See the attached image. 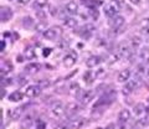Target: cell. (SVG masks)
<instances>
[{"label":"cell","mask_w":149,"mask_h":129,"mask_svg":"<svg viewBox=\"0 0 149 129\" xmlns=\"http://www.w3.org/2000/svg\"><path fill=\"white\" fill-rule=\"evenodd\" d=\"M35 56H36V51H35L34 46H27L24 50V57L26 60H32V58H35Z\"/></svg>","instance_id":"ac0fdd59"},{"label":"cell","mask_w":149,"mask_h":129,"mask_svg":"<svg viewBox=\"0 0 149 129\" xmlns=\"http://www.w3.org/2000/svg\"><path fill=\"white\" fill-rule=\"evenodd\" d=\"M62 35V29L60 26H52V27H49L47 30H46L42 36L46 39V40H51V41H54V40H57L60 36Z\"/></svg>","instance_id":"3957f363"},{"label":"cell","mask_w":149,"mask_h":129,"mask_svg":"<svg viewBox=\"0 0 149 129\" xmlns=\"http://www.w3.org/2000/svg\"><path fill=\"white\" fill-rule=\"evenodd\" d=\"M111 26H112V29H114L116 31H122V29L124 27V17L123 16H120V15H117V16H114L113 19H112L111 21Z\"/></svg>","instance_id":"8fae6325"},{"label":"cell","mask_w":149,"mask_h":129,"mask_svg":"<svg viewBox=\"0 0 149 129\" xmlns=\"http://www.w3.org/2000/svg\"><path fill=\"white\" fill-rule=\"evenodd\" d=\"M36 17H37V19H40L41 21H46V12L44 10H37Z\"/></svg>","instance_id":"8d00e7d4"},{"label":"cell","mask_w":149,"mask_h":129,"mask_svg":"<svg viewBox=\"0 0 149 129\" xmlns=\"http://www.w3.org/2000/svg\"><path fill=\"white\" fill-rule=\"evenodd\" d=\"M139 57H141L142 62L144 64H148L149 63V47H143L139 52Z\"/></svg>","instance_id":"d6986e66"},{"label":"cell","mask_w":149,"mask_h":129,"mask_svg":"<svg viewBox=\"0 0 149 129\" xmlns=\"http://www.w3.org/2000/svg\"><path fill=\"white\" fill-rule=\"evenodd\" d=\"M100 129H101V128H100Z\"/></svg>","instance_id":"6f0895ef"},{"label":"cell","mask_w":149,"mask_h":129,"mask_svg":"<svg viewBox=\"0 0 149 129\" xmlns=\"http://www.w3.org/2000/svg\"><path fill=\"white\" fill-rule=\"evenodd\" d=\"M90 14H91V16H92L95 20L98 19V15H100V14H98V11H97V9H90Z\"/></svg>","instance_id":"74e56055"},{"label":"cell","mask_w":149,"mask_h":129,"mask_svg":"<svg viewBox=\"0 0 149 129\" xmlns=\"http://www.w3.org/2000/svg\"><path fill=\"white\" fill-rule=\"evenodd\" d=\"M130 3L133 4V5H139V4H141V0H129Z\"/></svg>","instance_id":"7dc6e473"},{"label":"cell","mask_w":149,"mask_h":129,"mask_svg":"<svg viewBox=\"0 0 149 129\" xmlns=\"http://www.w3.org/2000/svg\"><path fill=\"white\" fill-rule=\"evenodd\" d=\"M146 75V64H138L136 70V78H141Z\"/></svg>","instance_id":"1f68e13d"},{"label":"cell","mask_w":149,"mask_h":129,"mask_svg":"<svg viewBox=\"0 0 149 129\" xmlns=\"http://www.w3.org/2000/svg\"><path fill=\"white\" fill-rule=\"evenodd\" d=\"M65 113H66V107H63L60 101H56L49 109V118L51 121H60L65 116Z\"/></svg>","instance_id":"6da1fadb"},{"label":"cell","mask_w":149,"mask_h":129,"mask_svg":"<svg viewBox=\"0 0 149 129\" xmlns=\"http://www.w3.org/2000/svg\"><path fill=\"white\" fill-rule=\"evenodd\" d=\"M141 34L144 35V36H149V25H147V26H142Z\"/></svg>","instance_id":"f35d334b"},{"label":"cell","mask_w":149,"mask_h":129,"mask_svg":"<svg viewBox=\"0 0 149 129\" xmlns=\"http://www.w3.org/2000/svg\"><path fill=\"white\" fill-rule=\"evenodd\" d=\"M66 11L71 15H74L77 11H78V5L74 1H70L66 4Z\"/></svg>","instance_id":"d4e9b609"},{"label":"cell","mask_w":149,"mask_h":129,"mask_svg":"<svg viewBox=\"0 0 149 129\" xmlns=\"http://www.w3.org/2000/svg\"><path fill=\"white\" fill-rule=\"evenodd\" d=\"M26 82H27L26 78H24L22 76H19V85H20V86H24Z\"/></svg>","instance_id":"b9f144b4"},{"label":"cell","mask_w":149,"mask_h":129,"mask_svg":"<svg viewBox=\"0 0 149 129\" xmlns=\"http://www.w3.org/2000/svg\"><path fill=\"white\" fill-rule=\"evenodd\" d=\"M141 44H142V39L139 37V36H133V37L130 39V41H129V47L136 51Z\"/></svg>","instance_id":"603a6c76"},{"label":"cell","mask_w":149,"mask_h":129,"mask_svg":"<svg viewBox=\"0 0 149 129\" xmlns=\"http://www.w3.org/2000/svg\"><path fill=\"white\" fill-rule=\"evenodd\" d=\"M50 11H51V14H52V16L57 15V8H56V6L51 5V6H50Z\"/></svg>","instance_id":"7bdbcfd3"},{"label":"cell","mask_w":149,"mask_h":129,"mask_svg":"<svg viewBox=\"0 0 149 129\" xmlns=\"http://www.w3.org/2000/svg\"><path fill=\"white\" fill-rule=\"evenodd\" d=\"M96 78V73L93 71H87L85 75H83V80H85V82H87V83H92L93 81H95Z\"/></svg>","instance_id":"4dcf8cb0"},{"label":"cell","mask_w":149,"mask_h":129,"mask_svg":"<svg viewBox=\"0 0 149 129\" xmlns=\"http://www.w3.org/2000/svg\"><path fill=\"white\" fill-rule=\"evenodd\" d=\"M13 17V11L9 6H1L0 8V19L1 22H6Z\"/></svg>","instance_id":"7c38bea8"},{"label":"cell","mask_w":149,"mask_h":129,"mask_svg":"<svg viewBox=\"0 0 149 129\" xmlns=\"http://www.w3.org/2000/svg\"><path fill=\"white\" fill-rule=\"evenodd\" d=\"M36 122V113L34 112H30V113H26L24 118L21 121V129H29L30 127H32Z\"/></svg>","instance_id":"5b68a950"},{"label":"cell","mask_w":149,"mask_h":129,"mask_svg":"<svg viewBox=\"0 0 149 129\" xmlns=\"http://www.w3.org/2000/svg\"><path fill=\"white\" fill-rule=\"evenodd\" d=\"M95 96H96V91H87V92H85V94H83L82 99H81V103L82 104L90 103L91 101L95 98Z\"/></svg>","instance_id":"e0dca14e"},{"label":"cell","mask_w":149,"mask_h":129,"mask_svg":"<svg viewBox=\"0 0 149 129\" xmlns=\"http://www.w3.org/2000/svg\"><path fill=\"white\" fill-rule=\"evenodd\" d=\"M65 25L67 27H76L77 20L74 19V17H66V19H65Z\"/></svg>","instance_id":"836d02e7"},{"label":"cell","mask_w":149,"mask_h":129,"mask_svg":"<svg viewBox=\"0 0 149 129\" xmlns=\"http://www.w3.org/2000/svg\"><path fill=\"white\" fill-rule=\"evenodd\" d=\"M106 129H116V126H114L113 123H111V124H108V126H107Z\"/></svg>","instance_id":"c3c4849f"},{"label":"cell","mask_w":149,"mask_h":129,"mask_svg":"<svg viewBox=\"0 0 149 129\" xmlns=\"http://www.w3.org/2000/svg\"><path fill=\"white\" fill-rule=\"evenodd\" d=\"M80 91H81V87L77 82H72V83L68 86V89H67L68 94H71V96H76Z\"/></svg>","instance_id":"7402d4cb"},{"label":"cell","mask_w":149,"mask_h":129,"mask_svg":"<svg viewBox=\"0 0 149 129\" xmlns=\"http://www.w3.org/2000/svg\"><path fill=\"white\" fill-rule=\"evenodd\" d=\"M34 25H35V22L31 16L22 17V26H24V29H31V27H34Z\"/></svg>","instance_id":"4316f807"},{"label":"cell","mask_w":149,"mask_h":129,"mask_svg":"<svg viewBox=\"0 0 149 129\" xmlns=\"http://www.w3.org/2000/svg\"><path fill=\"white\" fill-rule=\"evenodd\" d=\"M78 110H80V105H78L77 103L71 102V103H68V104L66 105V114L68 116V118L73 117L74 114L78 112Z\"/></svg>","instance_id":"5bb4252c"},{"label":"cell","mask_w":149,"mask_h":129,"mask_svg":"<svg viewBox=\"0 0 149 129\" xmlns=\"http://www.w3.org/2000/svg\"><path fill=\"white\" fill-rule=\"evenodd\" d=\"M54 129H70V126H68V123L67 124H58V126H56Z\"/></svg>","instance_id":"60d3db41"},{"label":"cell","mask_w":149,"mask_h":129,"mask_svg":"<svg viewBox=\"0 0 149 129\" xmlns=\"http://www.w3.org/2000/svg\"><path fill=\"white\" fill-rule=\"evenodd\" d=\"M14 36H13V40H17L19 39V34H17V32H15V34H13Z\"/></svg>","instance_id":"f907efd6"},{"label":"cell","mask_w":149,"mask_h":129,"mask_svg":"<svg viewBox=\"0 0 149 129\" xmlns=\"http://www.w3.org/2000/svg\"><path fill=\"white\" fill-rule=\"evenodd\" d=\"M130 77V70H128V68H125V70H123L122 72L118 75V82H120V83H124V82H127L129 80Z\"/></svg>","instance_id":"44dd1931"},{"label":"cell","mask_w":149,"mask_h":129,"mask_svg":"<svg viewBox=\"0 0 149 129\" xmlns=\"http://www.w3.org/2000/svg\"><path fill=\"white\" fill-rule=\"evenodd\" d=\"M130 119V112L128 109H122L118 114V123L119 124H125Z\"/></svg>","instance_id":"9a60e30c"},{"label":"cell","mask_w":149,"mask_h":129,"mask_svg":"<svg viewBox=\"0 0 149 129\" xmlns=\"http://www.w3.org/2000/svg\"><path fill=\"white\" fill-rule=\"evenodd\" d=\"M41 91H42V88L39 85H32L26 88L25 96L29 97V98H35V97H39L41 94Z\"/></svg>","instance_id":"ba28073f"},{"label":"cell","mask_w":149,"mask_h":129,"mask_svg":"<svg viewBox=\"0 0 149 129\" xmlns=\"http://www.w3.org/2000/svg\"><path fill=\"white\" fill-rule=\"evenodd\" d=\"M86 123H87V119L77 117V116H73V117L70 118L68 126H70V129H78V128H81V127L85 126Z\"/></svg>","instance_id":"8992f818"},{"label":"cell","mask_w":149,"mask_h":129,"mask_svg":"<svg viewBox=\"0 0 149 129\" xmlns=\"http://www.w3.org/2000/svg\"><path fill=\"white\" fill-rule=\"evenodd\" d=\"M113 1H114L116 5H118V6H119V9H120V8H123V6L125 5V1H124V0H113Z\"/></svg>","instance_id":"ab89813d"},{"label":"cell","mask_w":149,"mask_h":129,"mask_svg":"<svg viewBox=\"0 0 149 129\" xmlns=\"http://www.w3.org/2000/svg\"><path fill=\"white\" fill-rule=\"evenodd\" d=\"M51 51H52V50H51V49H44V51H42V53H44V57H47V56H50Z\"/></svg>","instance_id":"ee69618b"},{"label":"cell","mask_w":149,"mask_h":129,"mask_svg":"<svg viewBox=\"0 0 149 129\" xmlns=\"http://www.w3.org/2000/svg\"><path fill=\"white\" fill-rule=\"evenodd\" d=\"M116 97H117V92H116V89H111L108 92H103L102 96L100 97V99L93 104V108L107 107V105H109L113 101H116Z\"/></svg>","instance_id":"7a4b0ae2"},{"label":"cell","mask_w":149,"mask_h":129,"mask_svg":"<svg viewBox=\"0 0 149 129\" xmlns=\"http://www.w3.org/2000/svg\"><path fill=\"white\" fill-rule=\"evenodd\" d=\"M0 50H1V52H4V50H5V47H6V44H5V41H1V42H0Z\"/></svg>","instance_id":"bcb514c9"},{"label":"cell","mask_w":149,"mask_h":129,"mask_svg":"<svg viewBox=\"0 0 149 129\" xmlns=\"http://www.w3.org/2000/svg\"><path fill=\"white\" fill-rule=\"evenodd\" d=\"M31 104H32V103H26V104H24V105H20V107H16V108H14L13 110H10V113H11L10 117H11L13 121H17V119L20 118L22 114H24L25 109L29 108Z\"/></svg>","instance_id":"52a82bcc"},{"label":"cell","mask_w":149,"mask_h":129,"mask_svg":"<svg viewBox=\"0 0 149 129\" xmlns=\"http://www.w3.org/2000/svg\"><path fill=\"white\" fill-rule=\"evenodd\" d=\"M47 4H49V0H35L32 8H36V9H39V10H41V9L45 8Z\"/></svg>","instance_id":"d6a6232c"},{"label":"cell","mask_w":149,"mask_h":129,"mask_svg":"<svg viewBox=\"0 0 149 129\" xmlns=\"http://www.w3.org/2000/svg\"><path fill=\"white\" fill-rule=\"evenodd\" d=\"M10 1H13V0H10Z\"/></svg>","instance_id":"11a10c76"},{"label":"cell","mask_w":149,"mask_h":129,"mask_svg":"<svg viewBox=\"0 0 149 129\" xmlns=\"http://www.w3.org/2000/svg\"><path fill=\"white\" fill-rule=\"evenodd\" d=\"M6 94V92L4 91V87H1V98H4V96Z\"/></svg>","instance_id":"816d5d0a"},{"label":"cell","mask_w":149,"mask_h":129,"mask_svg":"<svg viewBox=\"0 0 149 129\" xmlns=\"http://www.w3.org/2000/svg\"><path fill=\"white\" fill-rule=\"evenodd\" d=\"M41 70V64L40 63H29L27 66L24 68V71L27 73V75H36L37 72H39Z\"/></svg>","instance_id":"4fadbf2b"},{"label":"cell","mask_w":149,"mask_h":129,"mask_svg":"<svg viewBox=\"0 0 149 129\" xmlns=\"http://www.w3.org/2000/svg\"><path fill=\"white\" fill-rule=\"evenodd\" d=\"M100 61H101V57L97 56V55H93V56H91V57L86 61V64H87V67L92 68V67H96L97 64L100 63Z\"/></svg>","instance_id":"ffe728a7"},{"label":"cell","mask_w":149,"mask_h":129,"mask_svg":"<svg viewBox=\"0 0 149 129\" xmlns=\"http://www.w3.org/2000/svg\"><path fill=\"white\" fill-rule=\"evenodd\" d=\"M46 30H47V22H46V21H40L39 24L35 25V31H36V32L44 34Z\"/></svg>","instance_id":"f546056e"},{"label":"cell","mask_w":149,"mask_h":129,"mask_svg":"<svg viewBox=\"0 0 149 129\" xmlns=\"http://www.w3.org/2000/svg\"><path fill=\"white\" fill-rule=\"evenodd\" d=\"M3 35H4V37H9V36H10V32L5 31V32H3Z\"/></svg>","instance_id":"681fc988"},{"label":"cell","mask_w":149,"mask_h":129,"mask_svg":"<svg viewBox=\"0 0 149 129\" xmlns=\"http://www.w3.org/2000/svg\"><path fill=\"white\" fill-rule=\"evenodd\" d=\"M148 76H149V71H148Z\"/></svg>","instance_id":"db71d44e"},{"label":"cell","mask_w":149,"mask_h":129,"mask_svg":"<svg viewBox=\"0 0 149 129\" xmlns=\"http://www.w3.org/2000/svg\"><path fill=\"white\" fill-rule=\"evenodd\" d=\"M91 35H92V32H91V31H88L86 26H85V27H82V30L80 31V36H81L82 39L88 40V39L91 37Z\"/></svg>","instance_id":"e575fe53"},{"label":"cell","mask_w":149,"mask_h":129,"mask_svg":"<svg viewBox=\"0 0 149 129\" xmlns=\"http://www.w3.org/2000/svg\"><path fill=\"white\" fill-rule=\"evenodd\" d=\"M22 98H24V94L19 91H15L11 94H9V101H11V102H20Z\"/></svg>","instance_id":"83f0119b"},{"label":"cell","mask_w":149,"mask_h":129,"mask_svg":"<svg viewBox=\"0 0 149 129\" xmlns=\"http://www.w3.org/2000/svg\"><path fill=\"white\" fill-rule=\"evenodd\" d=\"M148 101H149V98H148Z\"/></svg>","instance_id":"9f6ffc18"},{"label":"cell","mask_w":149,"mask_h":129,"mask_svg":"<svg viewBox=\"0 0 149 129\" xmlns=\"http://www.w3.org/2000/svg\"><path fill=\"white\" fill-rule=\"evenodd\" d=\"M13 71V64L10 61H5V62H3L1 64V78L4 77V75H6V73L9 72H11Z\"/></svg>","instance_id":"484cf974"},{"label":"cell","mask_w":149,"mask_h":129,"mask_svg":"<svg viewBox=\"0 0 149 129\" xmlns=\"http://www.w3.org/2000/svg\"><path fill=\"white\" fill-rule=\"evenodd\" d=\"M31 0H17L19 4H21V5H26V4H29Z\"/></svg>","instance_id":"f6af8a7d"},{"label":"cell","mask_w":149,"mask_h":129,"mask_svg":"<svg viewBox=\"0 0 149 129\" xmlns=\"http://www.w3.org/2000/svg\"><path fill=\"white\" fill-rule=\"evenodd\" d=\"M148 124H149V114H148V116H146L144 118L139 119V121L136 123V126H134V129H141V128H144V127H147Z\"/></svg>","instance_id":"f1b7e54d"},{"label":"cell","mask_w":149,"mask_h":129,"mask_svg":"<svg viewBox=\"0 0 149 129\" xmlns=\"http://www.w3.org/2000/svg\"><path fill=\"white\" fill-rule=\"evenodd\" d=\"M146 108H147V105H144V103H137L136 105H134V108H133L134 116H142V114H144Z\"/></svg>","instance_id":"cb8c5ba5"},{"label":"cell","mask_w":149,"mask_h":129,"mask_svg":"<svg viewBox=\"0 0 149 129\" xmlns=\"http://www.w3.org/2000/svg\"><path fill=\"white\" fill-rule=\"evenodd\" d=\"M76 61H77V53L74 51H70L66 56L63 57V66L70 68L76 63Z\"/></svg>","instance_id":"30bf717a"},{"label":"cell","mask_w":149,"mask_h":129,"mask_svg":"<svg viewBox=\"0 0 149 129\" xmlns=\"http://www.w3.org/2000/svg\"><path fill=\"white\" fill-rule=\"evenodd\" d=\"M146 113L149 114V105H147V108H146Z\"/></svg>","instance_id":"f5cc1de1"},{"label":"cell","mask_w":149,"mask_h":129,"mask_svg":"<svg viewBox=\"0 0 149 129\" xmlns=\"http://www.w3.org/2000/svg\"><path fill=\"white\" fill-rule=\"evenodd\" d=\"M138 87H141V80H139V78H134V80L128 81L127 83L124 85L122 92H123L124 96H128V94L132 93L133 91H136Z\"/></svg>","instance_id":"277c9868"},{"label":"cell","mask_w":149,"mask_h":129,"mask_svg":"<svg viewBox=\"0 0 149 129\" xmlns=\"http://www.w3.org/2000/svg\"><path fill=\"white\" fill-rule=\"evenodd\" d=\"M34 129H46V123L42 122L41 119H36L34 124Z\"/></svg>","instance_id":"d590c367"},{"label":"cell","mask_w":149,"mask_h":129,"mask_svg":"<svg viewBox=\"0 0 149 129\" xmlns=\"http://www.w3.org/2000/svg\"><path fill=\"white\" fill-rule=\"evenodd\" d=\"M118 11H119V6L118 5H114V4H107L103 8V12L106 16L108 17H114L118 15Z\"/></svg>","instance_id":"9c48e42d"},{"label":"cell","mask_w":149,"mask_h":129,"mask_svg":"<svg viewBox=\"0 0 149 129\" xmlns=\"http://www.w3.org/2000/svg\"><path fill=\"white\" fill-rule=\"evenodd\" d=\"M81 4L88 9H96L98 5H102V1L101 0H81Z\"/></svg>","instance_id":"2e32d148"}]
</instances>
